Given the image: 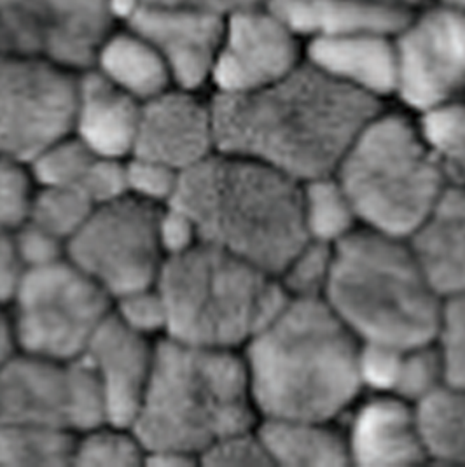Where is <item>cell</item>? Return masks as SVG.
Listing matches in <instances>:
<instances>
[{"label": "cell", "mask_w": 465, "mask_h": 467, "mask_svg": "<svg viewBox=\"0 0 465 467\" xmlns=\"http://www.w3.org/2000/svg\"><path fill=\"white\" fill-rule=\"evenodd\" d=\"M322 299L359 343L415 348L436 341L441 296L402 238L352 232L333 245Z\"/></svg>", "instance_id": "obj_5"}, {"label": "cell", "mask_w": 465, "mask_h": 467, "mask_svg": "<svg viewBox=\"0 0 465 467\" xmlns=\"http://www.w3.org/2000/svg\"><path fill=\"white\" fill-rule=\"evenodd\" d=\"M16 249L22 259L23 268L39 266L65 257V245L62 242L43 234L28 223H23L18 230L13 232Z\"/></svg>", "instance_id": "obj_40"}, {"label": "cell", "mask_w": 465, "mask_h": 467, "mask_svg": "<svg viewBox=\"0 0 465 467\" xmlns=\"http://www.w3.org/2000/svg\"><path fill=\"white\" fill-rule=\"evenodd\" d=\"M404 350L406 348L378 343H359L357 366L362 387L390 396L396 387Z\"/></svg>", "instance_id": "obj_39"}, {"label": "cell", "mask_w": 465, "mask_h": 467, "mask_svg": "<svg viewBox=\"0 0 465 467\" xmlns=\"http://www.w3.org/2000/svg\"><path fill=\"white\" fill-rule=\"evenodd\" d=\"M254 411L243 358L165 337L156 341L148 387L129 429L146 457L175 455L194 464L221 438L251 429Z\"/></svg>", "instance_id": "obj_4"}, {"label": "cell", "mask_w": 465, "mask_h": 467, "mask_svg": "<svg viewBox=\"0 0 465 467\" xmlns=\"http://www.w3.org/2000/svg\"><path fill=\"white\" fill-rule=\"evenodd\" d=\"M346 446L350 462L360 466H402L427 459L415 408L388 394L360 406Z\"/></svg>", "instance_id": "obj_19"}, {"label": "cell", "mask_w": 465, "mask_h": 467, "mask_svg": "<svg viewBox=\"0 0 465 467\" xmlns=\"http://www.w3.org/2000/svg\"><path fill=\"white\" fill-rule=\"evenodd\" d=\"M439 4L459 9V11H465V0H439Z\"/></svg>", "instance_id": "obj_46"}, {"label": "cell", "mask_w": 465, "mask_h": 467, "mask_svg": "<svg viewBox=\"0 0 465 467\" xmlns=\"http://www.w3.org/2000/svg\"><path fill=\"white\" fill-rule=\"evenodd\" d=\"M7 306L18 350L72 361L112 314V297L62 257L23 268Z\"/></svg>", "instance_id": "obj_8"}, {"label": "cell", "mask_w": 465, "mask_h": 467, "mask_svg": "<svg viewBox=\"0 0 465 467\" xmlns=\"http://www.w3.org/2000/svg\"><path fill=\"white\" fill-rule=\"evenodd\" d=\"M107 424L97 380L81 358L15 350L0 364V425H41L81 434Z\"/></svg>", "instance_id": "obj_11"}, {"label": "cell", "mask_w": 465, "mask_h": 467, "mask_svg": "<svg viewBox=\"0 0 465 467\" xmlns=\"http://www.w3.org/2000/svg\"><path fill=\"white\" fill-rule=\"evenodd\" d=\"M112 312L118 319L125 322L128 327L146 337L152 338L156 335H165L167 314L163 299L156 289V284L114 299Z\"/></svg>", "instance_id": "obj_37"}, {"label": "cell", "mask_w": 465, "mask_h": 467, "mask_svg": "<svg viewBox=\"0 0 465 467\" xmlns=\"http://www.w3.org/2000/svg\"><path fill=\"white\" fill-rule=\"evenodd\" d=\"M123 194L100 203L70 238L65 257L114 299L156 284L165 253L160 240V213Z\"/></svg>", "instance_id": "obj_9"}, {"label": "cell", "mask_w": 465, "mask_h": 467, "mask_svg": "<svg viewBox=\"0 0 465 467\" xmlns=\"http://www.w3.org/2000/svg\"><path fill=\"white\" fill-rule=\"evenodd\" d=\"M95 207L78 192L37 184L25 223L62 242L67 249L70 238L81 230Z\"/></svg>", "instance_id": "obj_30"}, {"label": "cell", "mask_w": 465, "mask_h": 467, "mask_svg": "<svg viewBox=\"0 0 465 467\" xmlns=\"http://www.w3.org/2000/svg\"><path fill=\"white\" fill-rule=\"evenodd\" d=\"M169 205L190 219L200 242L276 278L308 240L296 181L221 150L181 173Z\"/></svg>", "instance_id": "obj_3"}, {"label": "cell", "mask_w": 465, "mask_h": 467, "mask_svg": "<svg viewBox=\"0 0 465 467\" xmlns=\"http://www.w3.org/2000/svg\"><path fill=\"white\" fill-rule=\"evenodd\" d=\"M308 64L341 85L380 100L396 91V47L388 34H352L314 39Z\"/></svg>", "instance_id": "obj_20"}, {"label": "cell", "mask_w": 465, "mask_h": 467, "mask_svg": "<svg viewBox=\"0 0 465 467\" xmlns=\"http://www.w3.org/2000/svg\"><path fill=\"white\" fill-rule=\"evenodd\" d=\"M160 240L167 257L179 254L200 242L190 219L171 205H165L160 213Z\"/></svg>", "instance_id": "obj_41"}, {"label": "cell", "mask_w": 465, "mask_h": 467, "mask_svg": "<svg viewBox=\"0 0 465 467\" xmlns=\"http://www.w3.org/2000/svg\"><path fill=\"white\" fill-rule=\"evenodd\" d=\"M420 130L446 182L465 190V102L425 112Z\"/></svg>", "instance_id": "obj_29"}, {"label": "cell", "mask_w": 465, "mask_h": 467, "mask_svg": "<svg viewBox=\"0 0 465 467\" xmlns=\"http://www.w3.org/2000/svg\"><path fill=\"white\" fill-rule=\"evenodd\" d=\"M215 150L211 99L202 91L171 86L142 104L131 156L182 173Z\"/></svg>", "instance_id": "obj_16"}, {"label": "cell", "mask_w": 465, "mask_h": 467, "mask_svg": "<svg viewBox=\"0 0 465 467\" xmlns=\"http://www.w3.org/2000/svg\"><path fill=\"white\" fill-rule=\"evenodd\" d=\"M375 2H381V4H388V5H396V7L413 11V7L420 5L423 0H375Z\"/></svg>", "instance_id": "obj_45"}, {"label": "cell", "mask_w": 465, "mask_h": 467, "mask_svg": "<svg viewBox=\"0 0 465 467\" xmlns=\"http://www.w3.org/2000/svg\"><path fill=\"white\" fill-rule=\"evenodd\" d=\"M425 457L465 464V389L444 383L415 406Z\"/></svg>", "instance_id": "obj_26"}, {"label": "cell", "mask_w": 465, "mask_h": 467, "mask_svg": "<svg viewBox=\"0 0 465 467\" xmlns=\"http://www.w3.org/2000/svg\"><path fill=\"white\" fill-rule=\"evenodd\" d=\"M30 171L37 184L78 192L95 205L127 194L125 160L104 156L72 133L46 149Z\"/></svg>", "instance_id": "obj_23"}, {"label": "cell", "mask_w": 465, "mask_h": 467, "mask_svg": "<svg viewBox=\"0 0 465 467\" xmlns=\"http://www.w3.org/2000/svg\"><path fill=\"white\" fill-rule=\"evenodd\" d=\"M444 383L443 361L434 343L406 348L402 352L396 387L390 396H396L406 403L417 404Z\"/></svg>", "instance_id": "obj_33"}, {"label": "cell", "mask_w": 465, "mask_h": 467, "mask_svg": "<svg viewBox=\"0 0 465 467\" xmlns=\"http://www.w3.org/2000/svg\"><path fill=\"white\" fill-rule=\"evenodd\" d=\"M142 4H167V5H192L228 15L236 9L264 4L266 0H137Z\"/></svg>", "instance_id": "obj_43"}, {"label": "cell", "mask_w": 465, "mask_h": 467, "mask_svg": "<svg viewBox=\"0 0 465 467\" xmlns=\"http://www.w3.org/2000/svg\"><path fill=\"white\" fill-rule=\"evenodd\" d=\"M299 65V37L264 2L224 16L212 70L215 93H245L272 85Z\"/></svg>", "instance_id": "obj_14"}, {"label": "cell", "mask_w": 465, "mask_h": 467, "mask_svg": "<svg viewBox=\"0 0 465 467\" xmlns=\"http://www.w3.org/2000/svg\"><path fill=\"white\" fill-rule=\"evenodd\" d=\"M91 67L142 104L175 86L158 49L125 23H119L100 44Z\"/></svg>", "instance_id": "obj_24"}, {"label": "cell", "mask_w": 465, "mask_h": 467, "mask_svg": "<svg viewBox=\"0 0 465 467\" xmlns=\"http://www.w3.org/2000/svg\"><path fill=\"white\" fill-rule=\"evenodd\" d=\"M301 198L308 240L336 245L354 232L357 215L336 177L326 175L306 181Z\"/></svg>", "instance_id": "obj_28"}, {"label": "cell", "mask_w": 465, "mask_h": 467, "mask_svg": "<svg viewBox=\"0 0 465 467\" xmlns=\"http://www.w3.org/2000/svg\"><path fill=\"white\" fill-rule=\"evenodd\" d=\"M409 240L411 253L439 296L465 293V190L446 188Z\"/></svg>", "instance_id": "obj_21"}, {"label": "cell", "mask_w": 465, "mask_h": 467, "mask_svg": "<svg viewBox=\"0 0 465 467\" xmlns=\"http://www.w3.org/2000/svg\"><path fill=\"white\" fill-rule=\"evenodd\" d=\"M78 434L41 425H0V466H68Z\"/></svg>", "instance_id": "obj_27"}, {"label": "cell", "mask_w": 465, "mask_h": 467, "mask_svg": "<svg viewBox=\"0 0 465 467\" xmlns=\"http://www.w3.org/2000/svg\"><path fill=\"white\" fill-rule=\"evenodd\" d=\"M333 245L306 240L297 251L278 282L291 297H322L331 272Z\"/></svg>", "instance_id": "obj_32"}, {"label": "cell", "mask_w": 465, "mask_h": 467, "mask_svg": "<svg viewBox=\"0 0 465 467\" xmlns=\"http://www.w3.org/2000/svg\"><path fill=\"white\" fill-rule=\"evenodd\" d=\"M142 102L93 67L79 72L72 135L97 152L127 160L133 152Z\"/></svg>", "instance_id": "obj_18"}, {"label": "cell", "mask_w": 465, "mask_h": 467, "mask_svg": "<svg viewBox=\"0 0 465 467\" xmlns=\"http://www.w3.org/2000/svg\"><path fill=\"white\" fill-rule=\"evenodd\" d=\"M36 186L30 165L0 154V232H15L26 221Z\"/></svg>", "instance_id": "obj_34"}, {"label": "cell", "mask_w": 465, "mask_h": 467, "mask_svg": "<svg viewBox=\"0 0 465 467\" xmlns=\"http://www.w3.org/2000/svg\"><path fill=\"white\" fill-rule=\"evenodd\" d=\"M156 343L112 312L86 347L83 361L91 369L106 411L107 424L129 427L144 398Z\"/></svg>", "instance_id": "obj_17"}, {"label": "cell", "mask_w": 465, "mask_h": 467, "mask_svg": "<svg viewBox=\"0 0 465 467\" xmlns=\"http://www.w3.org/2000/svg\"><path fill=\"white\" fill-rule=\"evenodd\" d=\"M396 95L422 114L465 91V11L434 5L409 15L394 36Z\"/></svg>", "instance_id": "obj_13"}, {"label": "cell", "mask_w": 465, "mask_h": 467, "mask_svg": "<svg viewBox=\"0 0 465 467\" xmlns=\"http://www.w3.org/2000/svg\"><path fill=\"white\" fill-rule=\"evenodd\" d=\"M272 464L345 466L350 462L346 438L327 422L301 419H266L257 429Z\"/></svg>", "instance_id": "obj_25"}, {"label": "cell", "mask_w": 465, "mask_h": 467, "mask_svg": "<svg viewBox=\"0 0 465 467\" xmlns=\"http://www.w3.org/2000/svg\"><path fill=\"white\" fill-rule=\"evenodd\" d=\"M209 466H268L272 464L257 432L238 431L209 446L198 459Z\"/></svg>", "instance_id": "obj_38"}, {"label": "cell", "mask_w": 465, "mask_h": 467, "mask_svg": "<svg viewBox=\"0 0 465 467\" xmlns=\"http://www.w3.org/2000/svg\"><path fill=\"white\" fill-rule=\"evenodd\" d=\"M359 341L322 297H287L245 343L254 408L264 419L331 422L362 389Z\"/></svg>", "instance_id": "obj_2"}, {"label": "cell", "mask_w": 465, "mask_h": 467, "mask_svg": "<svg viewBox=\"0 0 465 467\" xmlns=\"http://www.w3.org/2000/svg\"><path fill=\"white\" fill-rule=\"evenodd\" d=\"M78 79L53 60L0 51V154L32 165L70 135Z\"/></svg>", "instance_id": "obj_10"}, {"label": "cell", "mask_w": 465, "mask_h": 467, "mask_svg": "<svg viewBox=\"0 0 465 467\" xmlns=\"http://www.w3.org/2000/svg\"><path fill=\"white\" fill-rule=\"evenodd\" d=\"M297 37L326 39L352 34L396 36L411 11L375 0H266Z\"/></svg>", "instance_id": "obj_22"}, {"label": "cell", "mask_w": 465, "mask_h": 467, "mask_svg": "<svg viewBox=\"0 0 465 467\" xmlns=\"http://www.w3.org/2000/svg\"><path fill=\"white\" fill-rule=\"evenodd\" d=\"M156 289L165 337L217 350L245 345L289 297L276 276L203 242L165 257Z\"/></svg>", "instance_id": "obj_6"}, {"label": "cell", "mask_w": 465, "mask_h": 467, "mask_svg": "<svg viewBox=\"0 0 465 467\" xmlns=\"http://www.w3.org/2000/svg\"><path fill=\"white\" fill-rule=\"evenodd\" d=\"M23 274V263L16 249L13 232H0V308L7 306L18 280Z\"/></svg>", "instance_id": "obj_42"}, {"label": "cell", "mask_w": 465, "mask_h": 467, "mask_svg": "<svg viewBox=\"0 0 465 467\" xmlns=\"http://www.w3.org/2000/svg\"><path fill=\"white\" fill-rule=\"evenodd\" d=\"M464 95H465V91H464Z\"/></svg>", "instance_id": "obj_47"}, {"label": "cell", "mask_w": 465, "mask_h": 467, "mask_svg": "<svg viewBox=\"0 0 465 467\" xmlns=\"http://www.w3.org/2000/svg\"><path fill=\"white\" fill-rule=\"evenodd\" d=\"M146 450L129 427L102 424L78 434L72 464L76 466H139Z\"/></svg>", "instance_id": "obj_31"}, {"label": "cell", "mask_w": 465, "mask_h": 467, "mask_svg": "<svg viewBox=\"0 0 465 467\" xmlns=\"http://www.w3.org/2000/svg\"><path fill=\"white\" fill-rule=\"evenodd\" d=\"M16 350V341L13 337V327L9 316L0 308V364Z\"/></svg>", "instance_id": "obj_44"}, {"label": "cell", "mask_w": 465, "mask_h": 467, "mask_svg": "<svg viewBox=\"0 0 465 467\" xmlns=\"http://www.w3.org/2000/svg\"><path fill=\"white\" fill-rule=\"evenodd\" d=\"M215 149L259 161L293 181L335 175L380 100L299 64L285 78L245 93H213Z\"/></svg>", "instance_id": "obj_1"}, {"label": "cell", "mask_w": 465, "mask_h": 467, "mask_svg": "<svg viewBox=\"0 0 465 467\" xmlns=\"http://www.w3.org/2000/svg\"><path fill=\"white\" fill-rule=\"evenodd\" d=\"M179 177V171L146 158L129 156L125 160L127 194L158 207H165L171 202Z\"/></svg>", "instance_id": "obj_36"}, {"label": "cell", "mask_w": 465, "mask_h": 467, "mask_svg": "<svg viewBox=\"0 0 465 467\" xmlns=\"http://www.w3.org/2000/svg\"><path fill=\"white\" fill-rule=\"evenodd\" d=\"M335 173L357 221L396 238L411 236L446 190L422 130L401 114H375Z\"/></svg>", "instance_id": "obj_7"}, {"label": "cell", "mask_w": 465, "mask_h": 467, "mask_svg": "<svg viewBox=\"0 0 465 467\" xmlns=\"http://www.w3.org/2000/svg\"><path fill=\"white\" fill-rule=\"evenodd\" d=\"M224 16L203 7L137 2L121 23L158 49L175 86L202 91L211 85Z\"/></svg>", "instance_id": "obj_15"}, {"label": "cell", "mask_w": 465, "mask_h": 467, "mask_svg": "<svg viewBox=\"0 0 465 467\" xmlns=\"http://www.w3.org/2000/svg\"><path fill=\"white\" fill-rule=\"evenodd\" d=\"M444 382L465 389V293L446 297L438 329Z\"/></svg>", "instance_id": "obj_35"}, {"label": "cell", "mask_w": 465, "mask_h": 467, "mask_svg": "<svg viewBox=\"0 0 465 467\" xmlns=\"http://www.w3.org/2000/svg\"><path fill=\"white\" fill-rule=\"evenodd\" d=\"M119 23L118 0H0V51L81 72Z\"/></svg>", "instance_id": "obj_12"}]
</instances>
